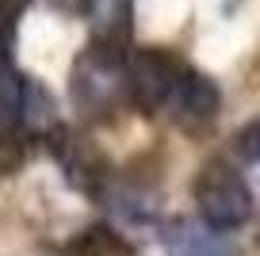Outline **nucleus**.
<instances>
[{
	"label": "nucleus",
	"instance_id": "f257e3e1",
	"mask_svg": "<svg viewBox=\"0 0 260 256\" xmlns=\"http://www.w3.org/2000/svg\"><path fill=\"white\" fill-rule=\"evenodd\" d=\"M126 50L119 39H96L77 54L69 73V92L81 115L104 119L126 100Z\"/></svg>",
	"mask_w": 260,
	"mask_h": 256
},
{
	"label": "nucleus",
	"instance_id": "f03ea898",
	"mask_svg": "<svg viewBox=\"0 0 260 256\" xmlns=\"http://www.w3.org/2000/svg\"><path fill=\"white\" fill-rule=\"evenodd\" d=\"M195 207H199V222L203 226L230 233L249 222L256 203H252L245 176L230 161H207L199 168V176H195Z\"/></svg>",
	"mask_w": 260,
	"mask_h": 256
},
{
	"label": "nucleus",
	"instance_id": "7ed1b4c3",
	"mask_svg": "<svg viewBox=\"0 0 260 256\" xmlns=\"http://www.w3.org/2000/svg\"><path fill=\"white\" fill-rule=\"evenodd\" d=\"M184 73H187V65L176 54L157 50V46H142L126 61V96L142 111H169Z\"/></svg>",
	"mask_w": 260,
	"mask_h": 256
},
{
	"label": "nucleus",
	"instance_id": "20e7f679",
	"mask_svg": "<svg viewBox=\"0 0 260 256\" xmlns=\"http://www.w3.org/2000/svg\"><path fill=\"white\" fill-rule=\"evenodd\" d=\"M46 145L57 157V165L65 168V176L73 180L81 191H96V187L104 184V161H100L96 145H92L88 138H81L69 126H57L54 134L46 138ZM100 191H104V187H100Z\"/></svg>",
	"mask_w": 260,
	"mask_h": 256
},
{
	"label": "nucleus",
	"instance_id": "39448f33",
	"mask_svg": "<svg viewBox=\"0 0 260 256\" xmlns=\"http://www.w3.org/2000/svg\"><path fill=\"white\" fill-rule=\"evenodd\" d=\"M161 241L169 245V256H237L234 245L218 230L203 226L199 218H172V222H165Z\"/></svg>",
	"mask_w": 260,
	"mask_h": 256
},
{
	"label": "nucleus",
	"instance_id": "423d86ee",
	"mask_svg": "<svg viewBox=\"0 0 260 256\" xmlns=\"http://www.w3.org/2000/svg\"><path fill=\"white\" fill-rule=\"evenodd\" d=\"M214 111H218V88H214V80L187 65L176 96H172V104H169V115L180 119V122H187V126H199V122H211Z\"/></svg>",
	"mask_w": 260,
	"mask_h": 256
},
{
	"label": "nucleus",
	"instance_id": "0eeeda50",
	"mask_svg": "<svg viewBox=\"0 0 260 256\" xmlns=\"http://www.w3.org/2000/svg\"><path fill=\"white\" fill-rule=\"evenodd\" d=\"M23 96L27 77L12 65L8 50H0V134L16 138L23 130Z\"/></svg>",
	"mask_w": 260,
	"mask_h": 256
},
{
	"label": "nucleus",
	"instance_id": "6e6552de",
	"mask_svg": "<svg viewBox=\"0 0 260 256\" xmlns=\"http://www.w3.org/2000/svg\"><path fill=\"white\" fill-rule=\"evenodd\" d=\"M69 256H126V248L107 230H92V233H84L81 241L69 245Z\"/></svg>",
	"mask_w": 260,
	"mask_h": 256
},
{
	"label": "nucleus",
	"instance_id": "1a4fd4ad",
	"mask_svg": "<svg viewBox=\"0 0 260 256\" xmlns=\"http://www.w3.org/2000/svg\"><path fill=\"white\" fill-rule=\"evenodd\" d=\"M27 4L31 0H0V50L12 42V31H16V23H19Z\"/></svg>",
	"mask_w": 260,
	"mask_h": 256
},
{
	"label": "nucleus",
	"instance_id": "9d476101",
	"mask_svg": "<svg viewBox=\"0 0 260 256\" xmlns=\"http://www.w3.org/2000/svg\"><path fill=\"white\" fill-rule=\"evenodd\" d=\"M237 157L249 161V165H260V119L249 122V126L237 134Z\"/></svg>",
	"mask_w": 260,
	"mask_h": 256
}]
</instances>
